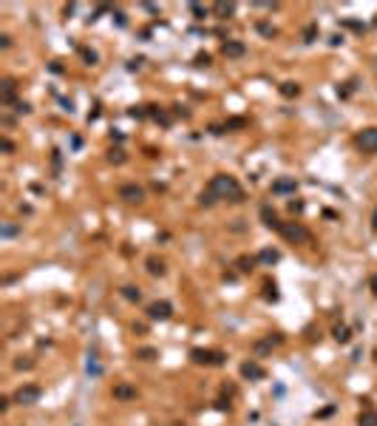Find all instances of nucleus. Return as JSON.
<instances>
[{"label":"nucleus","instance_id":"obj_24","mask_svg":"<svg viewBox=\"0 0 377 426\" xmlns=\"http://www.w3.org/2000/svg\"><path fill=\"white\" fill-rule=\"evenodd\" d=\"M244 125H247V119L244 117H233V119H227L224 131H238V128H244Z\"/></svg>","mask_w":377,"mask_h":426},{"label":"nucleus","instance_id":"obj_14","mask_svg":"<svg viewBox=\"0 0 377 426\" xmlns=\"http://www.w3.org/2000/svg\"><path fill=\"white\" fill-rule=\"evenodd\" d=\"M295 188H298V182H295V179H278V182H272V193H295Z\"/></svg>","mask_w":377,"mask_h":426},{"label":"nucleus","instance_id":"obj_10","mask_svg":"<svg viewBox=\"0 0 377 426\" xmlns=\"http://www.w3.org/2000/svg\"><path fill=\"white\" fill-rule=\"evenodd\" d=\"M111 395H114V401H136V387H131V384H114V389H111Z\"/></svg>","mask_w":377,"mask_h":426},{"label":"nucleus","instance_id":"obj_6","mask_svg":"<svg viewBox=\"0 0 377 426\" xmlns=\"http://www.w3.org/2000/svg\"><path fill=\"white\" fill-rule=\"evenodd\" d=\"M173 316V304L170 301H153L148 307V318L150 321H167Z\"/></svg>","mask_w":377,"mask_h":426},{"label":"nucleus","instance_id":"obj_34","mask_svg":"<svg viewBox=\"0 0 377 426\" xmlns=\"http://www.w3.org/2000/svg\"><path fill=\"white\" fill-rule=\"evenodd\" d=\"M343 26H349L354 32H363V23H357V20H343Z\"/></svg>","mask_w":377,"mask_h":426},{"label":"nucleus","instance_id":"obj_25","mask_svg":"<svg viewBox=\"0 0 377 426\" xmlns=\"http://www.w3.org/2000/svg\"><path fill=\"white\" fill-rule=\"evenodd\" d=\"M315 37H318V23H309L304 29V43H315Z\"/></svg>","mask_w":377,"mask_h":426},{"label":"nucleus","instance_id":"obj_18","mask_svg":"<svg viewBox=\"0 0 377 426\" xmlns=\"http://www.w3.org/2000/svg\"><path fill=\"white\" fill-rule=\"evenodd\" d=\"M108 162L111 165H122V162H128V154L122 148H111L108 151Z\"/></svg>","mask_w":377,"mask_h":426},{"label":"nucleus","instance_id":"obj_17","mask_svg":"<svg viewBox=\"0 0 377 426\" xmlns=\"http://www.w3.org/2000/svg\"><path fill=\"white\" fill-rule=\"evenodd\" d=\"M236 267H238V273H252V270H255V259H252V256H238Z\"/></svg>","mask_w":377,"mask_h":426},{"label":"nucleus","instance_id":"obj_29","mask_svg":"<svg viewBox=\"0 0 377 426\" xmlns=\"http://www.w3.org/2000/svg\"><path fill=\"white\" fill-rule=\"evenodd\" d=\"M79 54H82V60H85L88 65H97V54H94V51H88V48H79Z\"/></svg>","mask_w":377,"mask_h":426},{"label":"nucleus","instance_id":"obj_33","mask_svg":"<svg viewBox=\"0 0 377 426\" xmlns=\"http://www.w3.org/2000/svg\"><path fill=\"white\" fill-rule=\"evenodd\" d=\"M258 32H261V34H267V37H275V34H278L272 26H267V23H258Z\"/></svg>","mask_w":377,"mask_h":426},{"label":"nucleus","instance_id":"obj_1","mask_svg":"<svg viewBox=\"0 0 377 426\" xmlns=\"http://www.w3.org/2000/svg\"><path fill=\"white\" fill-rule=\"evenodd\" d=\"M207 190H210L216 199H227V202H244L241 185L236 182V176H230V174H216V176L210 179V185H207Z\"/></svg>","mask_w":377,"mask_h":426},{"label":"nucleus","instance_id":"obj_19","mask_svg":"<svg viewBox=\"0 0 377 426\" xmlns=\"http://www.w3.org/2000/svg\"><path fill=\"white\" fill-rule=\"evenodd\" d=\"M119 293H122V299H128V301H139L142 299V290H139V287H134V284H125Z\"/></svg>","mask_w":377,"mask_h":426},{"label":"nucleus","instance_id":"obj_26","mask_svg":"<svg viewBox=\"0 0 377 426\" xmlns=\"http://www.w3.org/2000/svg\"><path fill=\"white\" fill-rule=\"evenodd\" d=\"M335 338H338L340 344H346V341L352 338V335H349V327H335Z\"/></svg>","mask_w":377,"mask_h":426},{"label":"nucleus","instance_id":"obj_36","mask_svg":"<svg viewBox=\"0 0 377 426\" xmlns=\"http://www.w3.org/2000/svg\"><path fill=\"white\" fill-rule=\"evenodd\" d=\"M15 233H17L15 225H6V228H3V236H15Z\"/></svg>","mask_w":377,"mask_h":426},{"label":"nucleus","instance_id":"obj_23","mask_svg":"<svg viewBox=\"0 0 377 426\" xmlns=\"http://www.w3.org/2000/svg\"><path fill=\"white\" fill-rule=\"evenodd\" d=\"M156 349L153 347H142V349H136V358H139V361H153V358H156Z\"/></svg>","mask_w":377,"mask_h":426},{"label":"nucleus","instance_id":"obj_5","mask_svg":"<svg viewBox=\"0 0 377 426\" xmlns=\"http://www.w3.org/2000/svg\"><path fill=\"white\" fill-rule=\"evenodd\" d=\"M119 199L128 202V205H142V202H145V190H142L136 182H128V185L119 188Z\"/></svg>","mask_w":377,"mask_h":426},{"label":"nucleus","instance_id":"obj_38","mask_svg":"<svg viewBox=\"0 0 377 426\" xmlns=\"http://www.w3.org/2000/svg\"><path fill=\"white\" fill-rule=\"evenodd\" d=\"M267 299H278V293H275V284H267Z\"/></svg>","mask_w":377,"mask_h":426},{"label":"nucleus","instance_id":"obj_20","mask_svg":"<svg viewBox=\"0 0 377 426\" xmlns=\"http://www.w3.org/2000/svg\"><path fill=\"white\" fill-rule=\"evenodd\" d=\"M357 426H377V412H374V409L360 412V418H357Z\"/></svg>","mask_w":377,"mask_h":426},{"label":"nucleus","instance_id":"obj_22","mask_svg":"<svg viewBox=\"0 0 377 426\" xmlns=\"http://www.w3.org/2000/svg\"><path fill=\"white\" fill-rule=\"evenodd\" d=\"M216 15H221V17H230L233 12H236V3H216Z\"/></svg>","mask_w":377,"mask_h":426},{"label":"nucleus","instance_id":"obj_15","mask_svg":"<svg viewBox=\"0 0 377 426\" xmlns=\"http://www.w3.org/2000/svg\"><path fill=\"white\" fill-rule=\"evenodd\" d=\"M145 264H148V273H150V276H165V273H167L165 261H162V259H156V256H150V259L145 261Z\"/></svg>","mask_w":377,"mask_h":426},{"label":"nucleus","instance_id":"obj_7","mask_svg":"<svg viewBox=\"0 0 377 426\" xmlns=\"http://www.w3.org/2000/svg\"><path fill=\"white\" fill-rule=\"evenodd\" d=\"M357 148L366 151V154H377V128H366L357 136Z\"/></svg>","mask_w":377,"mask_h":426},{"label":"nucleus","instance_id":"obj_32","mask_svg":"<svg viewBox=\"0 0 377 426\" xmlns=\"http://www.w3.org/2000/svg\"><path fill=\"white\" fill-rule=\"evenodd\" d=\"M193 65H199V68H207L210 65V54H196V63Z\"/></svg>","mask_w":377,"mask_h":426},{"label":"nucleus","instance_id":"obj_13","mask_svg":"<svg viewBox=\"0 0 377 426\" xmlns=\"http://www.w3.org/2000/svg\"><path fill=\"white\" fill-rule=\"evenodd\" d=\"M281 341H284L281 335H275V338H272V335H267L264 341H255V355H267V352H272V349L278 347Z\"/></svg>","mask_w":377,"mask_h":426},{"label":"nucleus","instance_id":"obj_4","mask_svg":"<svg viewBox=\"0 0 377 426\" xmlns=\"http://www.w3.org/2000/svg\"><path fill=\"white\" fill-rule=\"evenodd\" d=\"M190 361L205 364V367H221L224 364V352H219V349H190Z\"/></svg>","mask_w":377,"mask_h":426},{"label":"nucleus","instance_id":"obj_27","mask_svg":"<svg viewBox=\"0 0 377 426\" xmlns=\"http://www.w3.org/2000/svg\"><path fill=\"white\" fill-rule=\"evenodd\" d=\"M190 12H193V15L199 17V20H205V17H207V9L202 6V3H190Z\"/></svg>","mask_w":377,"mask_h":426},{"label":"nucleus","instance_id":"obj_8","mask_svg":"<svg viewBox=\"0 0 377 426\" xmlns=\"http://www.w3.org/2000/svg\"><path fill=\"white\" fill-rule=\"evenodd\" d=\"M241 375L244 378H250V381H264L267 378V370H264L261 364H255V361H244L241 364Z\"/></svg>","mask_w":377,"mask_h":426},{"label":"nucleus","instance_id":"obj_11","mask_svg":"<svg viewBox=\"0 0 377 426\" xmlns=\"http://www.w3.org/2000/svg\"><path fill=\"white\" fill-rule=\"evenodd\" d=\"M15 94H17V83L12 77H6L3 83H0V103L12 105V103H15Z\"/></svg>","mask_w":377,"mask_h":426},{"label":"nucleus","instance_id":"obj_39","mask_svg":"<svg viewBox=\"0 0 377 426\" xmlns=\"http://www.w3.org/2000/svg\"><path fill=\"white\" fill-rule=\"evenodd\" d=\"M0 46L9 48V46H12V37H9V34H3V37H0Z\"/></svg>","mask_w":377,"mask_h":426},{"label":"nucleus","instance_id":"obj_37","mask_svg":"<svg viewBox=\"0 0 377 426\" xmlns=\"http://www.w3.org/2000/svg\"><path fill=\"white\" fill-rule=\"evenodd\" d=\"M12 403H15V401H9V398H0V412H6Z\"/></svg>","mask_w":377,"mask_h":426},{"label":"nucleus","instance_id":"obj_21","mask_svg":"<svg viewBox=\"0 0 377 426\" xmlns=\"http://www.w3.org/2000/svg\"><path fill=\"white\" fill-rule=\"evenodd\" d=\"M278 259H281V253H278V250H269V247L258 253V261H264V264H275Z\"/></svg>","mask_w":377,"mask_h":426},{"label":"nucleus","instance_id":"obj_35","mask_svg":"<svg viewBox=\"0 0 377 426\" xmlns=\"http://www.w3.org/2000/svg\"><path fill=\"white\" fill-rule=\"evenodd\" d=\"M290 210L292 213H301V210H304V202H290Z\"/></svg>","mask_w":377,"mask_h":426},{"label":"nucleus","instance_id":"obj_12","mask_svg":"<svg viewBox=\"0 0 377 426\" xmlns=\"http://www.w3.org/2000/svg\"><path fill=\"white\" fill-rule=\"evenodd\" d=\"M261 219H264V225L272 228V230H281V225H284V222L278 219V213H275L269 205H261Z\"/></svg>","mask_w":377,"mask_h":426},{"label":"nucleus","instance_id":"obj_40","mask_svg":"<svg viewBox=\"0 0 377 426\" xmlns=\"http://www.w3.org/2000/svg\"><path fill=\"white\" fill-rule=\"evenodd\" d=\"M371 290H374V296H377V276L371 278Z\"/></svg>","mask_w":377,"mask_h":426},{"label":"nucleus","instance_id":"obj_30","mask_svg":"<svg viewBox=\"0 0 377 426\" xmlns=\"http://www.w3.org/2000/svg\"><path fill=\"white\" fill-rule=\"evenodd\" d=\"M15 367H17V370H32V367H34V361H32V358H17V361H15Z\"/></svg>","mask_w":377,"mask_h":426},{"label":"nucleus","instance_id":"obj_2","mask_svg":"<svg viewBox=\"0 0 377 426\" xmlns=\"http://www.w3.org/2000/svg\"><path fill=\"white\" fill-rule=\"evenodd\" d=\"M278 233H281L287 242H292V245H309V242H312V233H309L301 222H284Z\"/></svg>","mask_w":377,"mask_h":426},{"label":"nucleus","instance_id":"obj_31","mask_svg":"<svg viewBox=\"0 0 377 426\" xmlns=\"http://www.w3.org/2000/svg\"><path fill=\"white\" fill-rule=\"evenodd\" d=\"M213 202H216V196H213L210 190H205V193H202V196H199V205H207V207H210V205H213Z\"/></svg>","mask_w":377,"mask_h":426},{"label":"nucleus","instance_id":"obj_16","mask_svg":"<svg viewBox=\"0 0 377 426\" xmlns=\"http://www.w3.org/2000/svg\"><path fill=\"white\" fill-rule=\"evenodd\" d=\"M281 97H287V100H292V97H298L301 94V86L298 83H292V80H287V83H281Z\"/></svg>","mask_w":377,"mask_h":426},{"label":"nucleus","instance_id":"obj_9","mask_svg":"<svg viewBox=\"0 0 377 426\" xmlns=\"http://www.w3.org/2000/svg\"><path fill=\"white\" fill-rule=\"evenodd\" d=\"M221 54L230 57V60H238V57L247 54V46H244L241 40H227V43L221 46Z\"/></svg>","mask_w":377,"mask_h":426},{"label":"nucleus","instance_id":"obj_3","mask_svg":"<svg viewBox=\"0 0 377 426\" xmlns=\"http://www.w3.org/2000/svg\"><path fill=\"white\" fill-rule=\"evenodd\" d=\"M40 398H43V389L34 387V384H23V387L12 395V401H15L17 406H34Z\"/></svg>","mask_w":377,"mask_h":426},{"label":"nucleus","instance_id":"obj_41","mask_svg":"<svg viewBox=\"0 0 377 426\" xmlns=\"http://www.w3.org/2000/svg\"><path fill=\"white\" fill-rule=\"evenodd\" d=\"M374 230H377V213H374Z\"/></svg>","mask_w":377,"mask_h":426},{"label":"nucleus","instance_id":"obj_28","mask_svg":"<svg viewBox=\"0 0 377 426\" xmlns=\"http://www.w3.org/2000/svg\"><path fill=\"white\" fill-rule=\"evenodd\" d=\"M0 148H3V154H15V142L9 136H0Z\"/></svg>","mask_w":377,"mask_h":426}]
</instances>
